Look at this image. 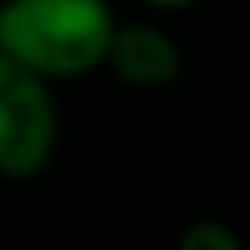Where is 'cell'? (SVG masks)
I'll list each match as a JSON object with an SVG mask.
<instances>
[{
	"label": "cell",
	"mask_w": 250,
	"mask_h": 250,
	"mask_svg": "<svg viewBox=\"0 0 250 250\" xmlns=\"http://www.w3.org/2000/svg\"><path fill=\"white\" fill-rule=\"evenodd\" d=\"M117 13L108 0H4L0 54L46 83L100 71Z\"/></svg>",
	"instance_id": "6da1fadb"
},
{
	"label": "cell",
	"mask_w": 250,
	"mask_h": 250,
	"mask_svg": "<svg viewBox=\"0 0 250 250\" xmlns=\"http://www.w3.org/2000/svg\"><path fill=\"white\" fill-rule=\"evenodd\" d=\"M100 67L129 92H163L184 75V46L154 21H117Z\"/></svg>",
	"instance_id": "3957f363"
},
{
	"label": "cell",
	"mask_w": 250,
	"mask_h": 250,
	"mask_svg": "<svg viewBox=\"0 0 250 250\" xmlns=\"http://www.w3.org/2000/svg\"><path fill=\"white\" fill-rule=\"evenodd\" d=\"M175 250H246V246H242V238H238L233 225L208 221V217H205V221H192V225L179 229Z\"/></svg>",
	"instance_id": "277c9868"
},
{
	"label": "cell",
	"mask_w": 250,
	"mask_h": 250,
	"mask_svg": "<svg viewBox=\"0 0 250 250\" xmlns=\"http://www.w3.org/2000/svg\"><path fill=\"white\" fill-rule=\"evenodd\" d=\"M59 150V100L42 75L0 54V175L34 179Z\"/></svg>",
	"instance_id": "7a4b0ae2"
},
{
	"label": "cell",
	"mask_w": 250,
	"mask_h": 250,
	"mask_svg": "<svg viewBox=\"0 0 250 250\" xmlns=\"http://www.w3.org/2000/svg\"><path fill=\"white\" fill-rule=\"evenodd\" d=\"M142 4H150V9H159V13H175V9H192L196 0H142Z\"/></svg>",
	"instance_id": "5b68a950"
}]
</instances>
